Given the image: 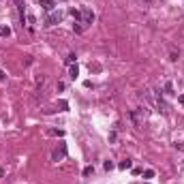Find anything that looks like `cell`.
<instances>
[{"mask_svg":"<svg viewBox=\"0 0 184 184\" xmlns=\"http://www.w3.org/2000/svg\"><path fill=\"white\" fill-rule=\"evenodd\" d=\"M64 156H66V144H58V148H56L54 154H51V160L58 163V160H62Z\"/></svg>","mask_w":184,"mask_h":184,"instance_id":"obj_1","label":"cell"},{"mask_svg":"<svg viewBox=\"0 0 184 184\" xmlns=\"http://www.w3.org/2000/svg\"><path fill=\"white\" fill-rule=\"evenodd\" d=\"M94 22V13L90 9H81V24H92Z\"/></svg>","mask_w":184,"mask_h":184,"instance_id":"obj_2","label":"cell"},{"mask_svg":"<svg viewBox=\"0 0 184 184\" xmlns=\"http://www.w3.org/2000/svg\"><path fill=\"white\" fill-rule=\"evenodd\" d=\"M60 19H62V13L60 11H51V13H49V17H47V26L60 24Z\"/></svg>","mask_w":184,"mask_h":184,"instance_id":"obj_3","label":"cell"},{"mask_svg":"<svg viewBox=\"0 0 184 184\" xmlns=\"http://www.w3.org/2000/svg\"><path fill=\"white\" fill-rule=\"evenodd\" d=\"M39 4H41L45 11H49V13L56 9V2H54V0H39Z\"/></svg>","mask_w":184,"mask_h":184,"instance_id":"obj_4","label":"cell"},{"mask_svg":"<svg viewBox=\"0 0 184 184\" xmlns=\"http://www.w3.org/2000/svg\"><path fill=\"white\" fill-rule=\"evenodd\" d=\"M15 4H17V11H19V19H22V24H24V17H26V4L22 0H15Z\"/></svg>","mask_w":184,"mask_h":184,"instance_id":"obj_5","label":"cell"},{"mask_svg":"<svg viewBox=\"0 0 184 184\" xmlns=\"http://www.w3.org/2000/svg\"><path fill=\"white\" fill-rule=\"evenodd\" d=\"M34 22H37L34 15H32V13H26V26H28L30 30H34Z\"/></svg>","mask_w":184,"mask_h":184,"instance_id":"obj_6","label":"cell"},{"mask_svg":"<svg viewBox=\"0 0 184 184\" xmlns=\"http://www.w3.org/2000/svg\"><path fill=\"white\" fill-rule=\"evenodd\" d=\"M131 167H133V160L131 159H124V160H120V165H118V169H131Z\"/></svg>","mask_w":184,"mask_h":184,"instance_id":"obj_7","label":"cell"},{"mask_svg":"<svg viewBox=\"0 0 184 184\" xmlns=\"http://www.w3.org/2000/svg\"><path fill=\"white\" fill-rule=\"evenodd\" d=\"M0 37L2 39L11 37V28H9V26H0Z\"/></svg>","mask_w":184,"mask_h":184,"instance_id":"obj_8","label":"cell"},{"mask_svg":"<svg viewBox=\"0 0 184 184\" xmlns=\"http://www.w3.org/2000/svg\"><path fill=\"white\" fill-rule=\"evenodd\" d=\"M77 75H79V69H77V64H71V69H69V77H71V79H75Z\"/></svg>","mask_w":184,"mask_h":184,"instance_id":"obj_9","label":"cell"},{"mask_svg":"<svg viewBox=\"0 0 184 184\" xmlns=\"http://www.w3.org/2000/svg\"><path fill=\"white\" fill-rule=\"evenodd\" d=\"M165 94H176V92H173V84H171V81H165Z\"/></svg>","mask_w":184,"mask_h":184,"instance_id":"obj_10","label":"cell"},{"mask_svg":"<svg viewBox=\"0 0 184 184\" xmlns=\"http://www.w3.org/2000/svg\"><path fill=\"white\" fill-rule=\"evenodd\" d=\"M34 81H37V86H43V84H45V75H41V73H39L37 77H34Z\"/></svg>","mask_w":184,"mask_h":184,"instance_id":"obj_11","label":"cell"},{"mask_svg":"<svg viewBox=\"0 0 184 184\" xmlns=\"http://www.w3.org/2000/svg\"><path fill=\"white\" fill-rule=\"evenodd\" d=\"M92 173H94V167H92V165H88V167H84V176H92Z\"/></svg>","mask_w":184,"mask_h":184,"instance_id":"obj_12","label":"cell"},{"mask_svg":"<svg viewBox=\"0 0 184 184\" xmlns=\"http://www.w3.org/2000/svg\"><path fill=\"white\" fill-rule=\"evenodd\" d=\"M144 178H146V180L154 178V171H152V169H146V171H144Z\"/></svg>","mask_w":184,"mask_h":184,"instance_id":"obj_13","label":"cell"},{"mask_svg":"<svg viewBox=\"0 0 184 184\" xmlns=\"http://www.w3.org/2000/svg\"><path fill=\"white\" fill-rule=\"evenodd\" d=\"M103 167H105V169H107V171H109V169H113V167H116V165H113V163H111V160H105V163H103Z\"/></svg>","mask_w":184,"mask_h":184,"instance_id":"obj_14","label":"cell"},{"mask_svg":"<svg viewBox=\"0 0 184 184\" xmlns=\"http://www.w3.org/2000/svg\"><path fill=\"white\" fill-rule=\"evenodd\" d=\"M81 22H77V24H73V30L75 32H84V26H79Z\"/></svg>","mask_w":184,"mask_h":184,"instance_id":"obj_15","label":"cell"},{"mask_svg":"<svg viewBox=\"0 0 184 184\" xmlns=\"http://www.w3.org/2000/svg\"><path fill=\"white\" fill-rule=\"evenodd\" d=\"M75 58H77L75 54H69V58H66V64H73V62H75Z\"/></svg>","mask_w":184,"mask_h":184,"instance_id":"obj_16","label":"cell"},{"mask_svg":"<svg viewBox=\"0 0 184 184\" xmlns=\"http://www.w3.org/2000/svg\"><path fill=\"white\" fill-rule=\"evenodd\" d=\"M4 79H7V75H4V71H2V69H0V81H4Z\"/></svg>","mask_w":184,"mask_h":184,"instance_id":"obj_17","label":"cell"},{"mask_svg":"<svg viewBox=\"0 0 184 184\" xmlns=\"http://www.w3.org/2000/svg\"><path fill=\"white\" fill-rule=\"evenodd\" d=\"M176 148H178V150H182V152H184V144H176Z\"/></svg>","mask_w":184,"mask_h":184,"instance_id":"obj_18","label":"cell"},{"mask_svg":"<svg viewBox=\"0 0 184 184\" xmlns=\"http://www.w3.org/2000/svg\"><path fill=\"white\" fill-rule=\"evenodd\" d=\"M178 101H180V105H184V94H180V98H178Z\"/></svg>","mask_w":184,"mask_h":184,"instance_id":"obj_19","label":"cell"},{"mask_svg":"<svg viewBox=\"0 0 184 184\" xmlns=\"http://www.w3.org/2000/svg\"><path fill=\"white\" fill-rule=\"evenodd\" d=\"M2 176H4V169H2V167H0V178H2Z\"/></svg>","mask_w":184,"mask_h":184,"instance_id":"obj_20","label":"cell"},{"mask_svg":"<svg viewBox=\"0 0 184 184\" xmlns=\"http://www.w3.org/2000/svg\"><path fill=\"white\" fill-rule=\"evenodd\" d=\"M144 184H150V182H144Z\"/></svg>","mask_w":184,"mask_h":184,"instance_id":"obj_21","label":"cell"}]
</instances>
